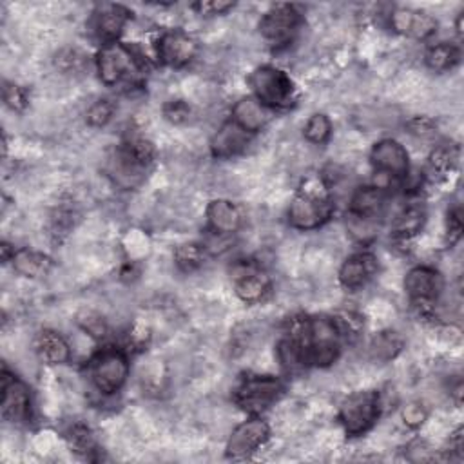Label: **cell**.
I'll list each match as a JSON object with an SVG mask.
<instances>
[{
    "label": "cell",
    "instance_id": "484cf974",
    "mask_svg": "<svg viewBox=\"0 0 464 464\" xmlns=\"http://www.w3.org/2000/svg\"><path fill=\"white\" fill-rule=\"evenodd\" d=\"M460 62V47L450 42H439L428 47L424 54V63L433 72H446L459 65Z\"/></svg>",
    "mask_w": 464,
    "mask_h": 464
},
{
    "label": "cell",
    "instance_id": "60d3db41",
    "mask_svg": "<svg viewBox=\"0 0 464 464\" xmlns=\"http://www.w3.org/2000/svg\"><path fill=\"white\" fill-rule=\"evenodd\" d=\"M408 129L415 136H428L433 132V121L424 116H415L408 121Z\"/></svg>",
    "mask_w": 464,
    "mask_h": 464
},
{
    "label": "cell",
    "instance_id": "d6986e66",
    "mask_svg": "<svg viewBox=\"0 0 464 464\" xmlns=\"http://www.w3.org/2000/svg\"><path fill=\"white\" fill-rule=\"evenodd\" d=\"M379 263L372 252H355L348 256L339 268V283L344 290L355 292L364 288L377 274Z\"/></svg>",
    "mask_w": 464,
    "mask_h": 464
},
{
    "label": "cell",
    "instance_id": "cb8c5ba5",
    "mask_svg": "<svg viewBox=\"0 0 464 464\" xmlns=\"http://www.w3.org/2000/svg\"><path fill=\"white\" fill-rule=\"evenodd\" d=\"M426 207L422 201L413 199L410 203H406L393 218L392 227H390V234L393 239L397 241H406L413 236H417L424 223H426Z\"/></svg>",
    "mask_w": 464,
    "mask_h": 464
},
{
    "label": "cell",
    "instance_id": "8fae6325",
    "mask_svg": "<svg viewBox=\"0 0 464 464\" xmlns=\"http://www.w3.org/2000/svg\"><path fill=\"white\" fill-rule=\"evenodd\" d=\"M2 401H0V410H2V419L13 424H24L31 420L33 415V399H31V390L29 386L20 381L16 375H13L7 366L2 368Z\"/></svg>",
    "mask_w": 464,
    "mask_h": 464
},
{
    "label": "cell",
    "instance_id": "9a60e30c",
    "mask_svg": "<svg viewBox=\"0 0 464 464\" xmlns=\"http://www.w3.org/2000/svg\"><path fill=\"white\" fill-rule=\"evenodd\" d=\"M132 13L121 5V4H98L91 14V31L94 33V36L103 44H111L116 42L123 31V27L127 25V22L130 20Z\"/></svg>",
    "mask_w": 464,
    "mask_h": 464
},
{
    "label": "cell",
    "instance_id": "7c38bea8",
    "mask_svg": "<svg viewBox=\"0 0 464 464\" xmlns=\"http://www.w3.org/2000/svg\"><path fill=\"white\" fill-rule=\"evenodd\" d=\"M270 428L266 420H263L259 415H250L246 420L239 422L225 446V453L228 459H245L250 457L254 451H257L268 439Z\"/></svg>",
    "mask_w": 464,
    "mask_h": 464
},
{
    "label": "cell",
    "instance_id": "ee69618b",
    "mask_svg": "<svg viewBox=\"0 0 464 464\" xmlns=\"http://www.w3.org/2000/svg\"><path fill=\"white\" fill-rule=\"evenodd\" d=\"M451 395L455 397V402H457V404H460V395H462V382H460V381H457V386L453 388Z\"/></svg>",
    "mask_w": 464,
    "mask_h": 464
},
{
    "label": "cell",
    "instance_id": "f6af8a7d",
    "mask_svg": "<svg viewBox=\"0 0 464 464\" xmlns=\"http://www.w3.org/2000/svg\"><path fill=\"white\" fill-rule=\"evenodd\" d=\"M455 31L459 36H462V13L457 14V20H455Z\"/></svg>",
    "mask_w": 464,
    "mask_h": 464
},
{
    "label": "cell",
    "instance_id": "8d00e7d4",
    "mask_svg": "<svg viewBox=\"0 0 464 464\" xmlns=\"http://www.w3.org/2000/svg\"><path fill=\"white\" fill-rule=\"evenodd\" d=\"M401 417H402V420H404L406 426H410V428H419V426L426 420L428 411H426V408H424L420 402H408L406 406H402Z\"/></svg>",
    "mask_w": 464,
    "mask_h": 464
},
{
    "label": "cell",
    "instance_id": "f35d334b",
    "mask_svg": "<svg viewBox=\"0 0 464 464\" xmlns=\"http://www.w3.org/2000/svg\"><path fill=\"white\" fill-rule=\"evenodd\" d=\"M56 65L63 71H78L83 65V56L78 51H63L56 56Z\"/></svg>",
    "mask_w": 464,
    "mask_h": 464
},
{
    "label": "cell",
    "instance_id": "4316f807",
    "mask_svg": "<svg viewBox=\"0 0 464 464\" xmlns=\"http://www.w3.org/2000/svg\"><path fill=\"white\" fill-rule=\"evenodd\" d=\"M460 160V149L455 143H440L428 156V170L435 178L450 176Z\"/></svg>",
    "mask_w": 464,
    "mask_h": 464
},
{
    "label": "cell",
    "instance_id": "7402d4cb",
    "mask_svg": "<svg viewBox=\"0 0 464 464\" xmlns=\"http://www.w3.org/2000/svg\"><path fill=\"white\" fill-rule=\"evenodd\" d=\"M272 112L266 105H263L257 98L243 96L239 98L232 107L230 120L237 123L241 129H245L250 134H256L266 127V123L272 120Z\"/></svg>",
    "mask_w": 464,
    "mask_h": 464
},
{
    "label": "cell",
    "instance_id": "e575fe53",
    "mask_svg": "<svg viewBox=\"0 0 464 464\" xmlns=\"http://www.w3.org/2000/svg\"><path fill=\"white\" fill-rule=\"evenodd\" d=\"M161 112H163L167 121H170L174 125H179V123H185L188 120L190 105L185 100H169V102L163 103Z\"/></svg>",
    "mask_w": 464,
    "mask_h": 464
},
{
    "label": "cell",
    "instance_id": "d590c367",
    "mask_svg": "<svg viewBox=\"0 0 464 464\" xmlns=\"http://www.w3.org/2000/svg\"><path fill=\"white\" fill-rule=\"evenodd\" d=\"M462 237V212L459 207L448 210L446 216V243L453 246Z\"/></svg>",
    "mask_w": 464,
    "mask_h": 464
},
{
    "label": "cell",
    "instance_id": "d4e9b609",
    "mask_svg": "<svg viewBox=\"0 0 464 464\" xmlns=\"http://www.w3.org/2000/svg\"><path fill=\"white\" fill-rule=\"evenodd\" d=\"M11 265L14 272H18L20 276L29 279H40L51 272L53 259L47 254L38 250L18 248L11 257Z\"/></svg>",
    "mask_w": 464,
    "mask_h": 464
},
{
    "label": "cell",
    "instance_id": "4fadbf2b",
    "mask_svg": "<svg viewBox=\"0 0 464 464\" xmlns=\"http://www.w3.org/2000/svg\"><path fill=\"white\" fill-rule=\"evenodd\" d=\"M198 54V42L183 29H167L158 36L156 56L167 67H183Z\"/></svg>",
    "mask_w": 464,
    "mask_h": 464
},
{
    "label": "cell",
    "instance_id": "3957f363",
    "mask_svg": "<svg viewBox=\"0 0 464 464\" xmlns=\"http://www.w3.org/2000/svg\"><path fill=\"white\" fill-rule=\"evenodd\" d=\"M96 72L107 87H140L145 80L143 58L127 44H103L96 53Z\"/></svg>",
    "mask_w": 464,
    "mask_h": 464
},
{
    "label": "cell",
    "instance_id": "2e32d148",
    "mask_svg": "<svg viewBox=\"0 0 464 464\" xmlns=\"http://www.w3.org/2000/svg\"><path fill=\"white\" fill-rule=\"evenodd\" d=\"M232 274H234V292L246 304L261 303L272 288V283L266 272H263L254 263H246V261L237 263Z\"/></svg>",
    "mask_w": 464,
    "mask_h": 464
},
{
    "label": "cell",
    "instance_id": "7a4b0ae2",
    "mask_svg": "<svg viewBox=\"0 0 464 464\" xmlns=\"http://www.w3.org/2000/svg\"><path fill=\"white\" fill-rule=\"evenodd\" d=\"M334 214L330 187L321 176L306 178L290 201L286 218L297 230H314L323 227Z\"/></svg>",
    "mask_w": 464,
    "mask_h": 464
},
{
    "label": "cell",
    "instance_id": "9c48e42d",
    "mask_svg": "<svg viewBox=\"0 0 464 464\" xmlns=\"http://www.w3.org/2000/svg\"><path fill=\"white\" fill-rule=\"evenodd\" d=\"M382 410L377 390H361L348 395L339 406V422L346 435L359 437L372 430Z\"/></svg>",
    "mask_w": 464,
    "mask_h": 464
},
{
    "label": "cell",
    "instance_id": "44dd1931",
    "mask_svg": "<svg viewBox=\"0 0 464 464\" xmlns=\"http://www.w3.org/2000/svg\"><path fill=\"white\" fill-rule=\"evenodd\" d=\"M207 225L218 236H232L241 228V208L230 199H212L207 205Z\"/></svg>",
    "mask_w": 464,
    "mask_h": 464
},
{
    "label": "cell",
    "instance_id": "7bdbcfd3",
    "mask_svg": "<svg viewBox=\"0 0 464 464\" xmlns=\"http://www.w3.org/2000/svg\"><path fill=\"white\" fill-rule=\"evenodd\" d=\"M13 254H14V248H11V245L4 243V245H2V261H4V263H9L11 257H13Z\"/></svg>",
    "mask_w": 464,
    "mask_h": 464
},
{
    "label": "cell",
    "instance_id": "5bb4252c",
    "mask_svg": "<svg viewBox=\"0 0 464 464\" xmlns=\"http://www.w3.org/2000/svg\"><path fill=\"white\" fill-rule=\"evenodd\" d=\"M370 163L375 172L390 179H404L410 172V158L404 145L397 140L384 138L373 143L370 150Z\"/></svg>",
    "mask_w": 464,
    "mask_h": 464
},
{
    "label": "cell",
    "instance_id": "4dcf8cb0",
    "mask_svg": "<svg viewBox=\"0 0 464 464\" xmlns=\"http://www.w3.org/2000/svg\"><path fill=\"white\" fill-rule=\"evenodd\" d=\"M304 138L314 143V145H323L328 141L330 134H332V121L326 114L323 112H315L308 118V121L304 123L303 129Z\"/></svg>",
    "mask_w": 464,
    "mask_h": 464
},
{
    "label": "cell",
    "instance_id": "6da1fadb",
    "mask_svg": "<svg viewBox=\"0 0 464 464\" xmlns=\"http://www.w3.org/2000/svg\"><path fill=\"white\" fill-rule=\"evenodd\" d=\"M301 348L306 368L317 366L326 368L337 361L343 346V337L328 315H308V317H294L286 330Z\"/></svg>",
    "mask_w": 464,
    "mask_h": 464
},
{
    "label": "cell",
    "instance_id": "e0dca14e",
    "mask_svg": "<svg viewBox=\"0 0 464 464\" xmlns=\"http://www.w3.org/2000/svg\"><path fill=\"white\" fill-rule=\"evenodd\" d=\"M390 25L395 33L415 40H426L437 31V20L430 13L413 7H395L390 13Z\"/></svg>",
    "mask_w": 464,
    "mask_h": 464
},
{
    "label": "cell",
    "instance_id": "1f68e13d",
    "mask_svg": "<svg viewBox=\"0 0 464 464\" xmlns=\"http://www.w3.org/2000/svg\"><path fill=\"white\" fill-rule=\"evenodd\" d=\"M334 323L341 334L343 339H353L361 334L362 326H364V319L361 314L353 312V310H343L339 314H335Z\"/></svg>",
    "mask_w": 464,
    "mask_h": 464
},
{
    "label": "cell",
    "instance_id": "603a6c76",
    "mask_svg": "<svg viewBox=\"0 0 464 464\" xmlns=\"http://www.w3.org/2000/svg\"><path fill=\"white\" fill-rule=\"evenodd\" d=\"M34 353L36 357L49 366L65 364L71 359V346L62 334L51 328H44L34 337Z\"/></svg>",
    "mask_w": 464,
    "mask_h": 464
},
{
    "label": "cell",
    "instance_id": "f1b7e54d",
    "mask_svg": "<svg viewBox=\"0 0 464 464\" xmlns=\"http://www.w3.org/2000/svg\"><path fill=\"white\" fill-rule=\"evenodd\" d=\"M63 437H65L71 451H74L76 455L89 459V460L94 459V455L98 451V444H96V439L89 426H85L83 422H72L65 430Z\"/></svg>",
    "mask_w": 464,
    "mask_h": 464
},
{
    "label": "cell",
    "instance_id": "ab89813d",
    "mask_svg": "<svg viewBox=\"0 0 464 464\" xmlns=\"http://www.w3.org/2000/svg\"><path fill=\"white\" fill-rule=\"evenodd\" d=\"M83 330L87 334H91L92 337H103L105 332H107V326H105V321L100 317V315H94V314H87L85 319H80Z\"/></svg>",
    "mask_w": 464,
    "mask_h": 464
},
{
    "label": "cell",
    "instance_id": "8992f818",
    "mask_svg": "<svg viewBox=\"0 0 464 464\" xmlns=\"http://www.w3.org/2000/svg\"><path fill=\"white\" fill-rule=\"evenodd\" d=\"M87 373L92 386L102 395L118 393L129 379V357L116 346L102 348L91 357Z\"/></svg>",
    "mask_w": 464,
    "mask_h": 464
},
{
    "label": "cell",
    "instance_id": "ac0fdd59",
    "mask_svg": "<svg viewBox=\"0 0 464 464\" xmlns=\"http://www.w3.org/2000/svg\"><path fill=\"white\" fill-rule=\"evenodd\" d=\"M386 201H388L386 187H381V185L359 187L350 198L348 218L381 223V218L384 216V210H386Z\"/></svg>",
    "mask_w": 464,
    "mask_h": 464
},
{
    "label": "cell",
    "instance_id": "83f0119b",
    "mask_svg": "<svg viewBox=\"0 0 464 464\" xmlns=\"http://www.w3.org/2000/svg\"><path fill=\"white\" fill-rule=\"evenodd\" d=\"M404 348L402 337L395 330H382L375 334L368 344L370 357L377 362H390Z\"/></svg>",
    "mask_w": 464,
    "mask_h": 464
},
{
    "label": "cell",
    "instance_id": "30bf717a",
    "mask_svg": "<svg viewBox=\"0 0 464 464\" xmlns=\"http://www.w3.org/2000/svg\"><path fill=\"white\" fill-rule=\"evenodd\" d=\"M301 13L292 4L270 5L259 20V34L272 49H283L294 42L301 27Z\"/></svg>",
    "mask_w": 464,
    "mask_h": 464
},
{
    "label": "cell",
    "instance_id": "836d02e7",
    "mask_svg": "<svg viewBox=\"0 0 464 464\" xmlns=\"http://www.w3.org/2000/svg\"><path fill=\"white\" fill-rule=\"evenodd\" d=\"M2 96H4V102L5 105L14 111V112H22L27 105H29V96H27V91L16 83H4V89H2Z\"/></svg>",
    "mask_w": 464,
    "mask_h": 464
},
{
    "label": "cell",
    "instance_id": "277c9868",
    "mask_svg": "<svg viewBox=\"0 0 464 464\" xmlns=\"http://www.w3.org/2000/svg\"><path fill=\"white\" fill-rule=\"evenodd\" d=\"M154 156L152 141L143 136H127L109 160V176L121 188H134L145 179Z\"/></svg>",
    "mask_w": 464,
    "mask_h": 464
},
{
    "label": "cell",
    "instance_id": "74e56055",
    "mask_svg": "<svg viewBox=\"0 0 464 464\" xmlns=\"http://www.w3.org/2000/svg\"><path fill=\"white\" fill-rule=\"evenodd\" d=\"M236 4L234 2H223V0H210V2H198L192 7L199 13V14H223L227 11H230Z\"/></svg>",
    "mask_w": 464,
    "mask_h": 464
},
{
    "label": "cell",
    "instance_id": "d6a6232c",
    "mask_svg": "<svg viewBox=\"0 0 464 464\" xmlns=\"http://www.w3.org/2000/svg\"><path fill=\"white\" fill-rule=\"evenodd\" d=\"M114 103L111 100H96L85 112V121L94 127V129H100V127H105L112 116H114Z\"/></svg>",
    "mask_w": 464,
    "mask_h": 464
},
{
    "label": "cell",
    "instance_id": "5b68a950",
    "mask_svg": "<svg viewBox=\"0 0 464 464\" xmlns=\"http://www.w3.org/2000/svg\"><path fill=\"white\" fill-rule=\"evenodd\" d=\"M252 96L270 111L288 109L295 102V87L292 78L279 67L259 65L248 74Z\"/></svg>",
    "mask_w": 464,
    "mask_h": 464
},
{
    "label": "cell",
    "instance_id": "f546056e",
    "mask_svg": "<svg viewBox=\"0 0 464 464\" xmlns=\"http://www.w3.org/2000/svg\"><path fill=\"white\" fill-rule=\"evenodd\" d=\"M172 257H174V265L181 272L190 274L205 263L207 248H205V245H199V243H181L174 248Z\"/></svg>",
    "mask_w": 464,
    "mask_h": 464
},
{
    "label": "cell",
    "instance_id": "ffe728a7",
    "mask_svg": "<svg viewBox=\"0 0 464 464\" xmlns=\"http://www.w3.org/2000/svg\"><path fill=\"white\" fill-rule=\"evenodd\" d=\"M252 136L254 134L246 132L237 123L228 120L210 138V152L218 160L234 158V156L241 154L248 147Z\"/></svg>",
    "mask_w": 464,
    "mask_h": 464
},
{
    "label": "cell",
    "instance_id": "ba28073f",
    "mask_svg": "<svg viewBox=\"0 0 464 464\" xmlns=\"http://www.w3.org/2000/svg\"><path fill=\"white\" fill-rule=\"evenodd\" d=\"M283 393V382L274 375H243L232 390V399L248 415H261Z\"/></svg>",
    "mask_w": 464,
    "mask_h": 464
},
{
    "label": "cell",
    "instance_id": "b9f144b4",
    "mask_svg": "<svg viewBox=\"0 0 464 464\" xmlns=\"http://www.w3.org/2000/svg\"><path fill=\"white\" fill-rule=\"evenodd\" d=\"M462 428H457L450 437V453L457 455V459H462Z\"/></svg>",
    "mask_w": 464,
    "mask_h": 464
},
{
    "label": "cell",
    "instance_id": "52a82bcc",
    "mask_svg": "<svg viewBox=\"0 0 464 464\" xmlns=\"http://www.w3.org/2000/svg\"><path fill=\"white\" fill-rule=\"evenodd\" d=\"M444 290V279L439 270L426 265L410 268L404 276V292L411 308L420 317H431Z\"/></svg>",
    "mask_w": 464,
    "mask_h": 464
}]
</instances>
